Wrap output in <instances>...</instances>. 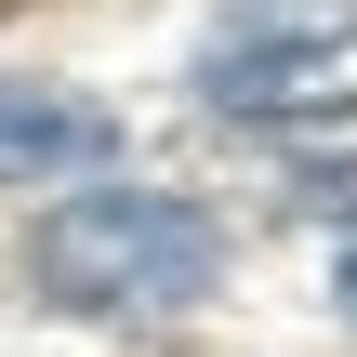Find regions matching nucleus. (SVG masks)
<instances>
[{
	"instance_id": "1",
	"label": "nucleus",
	"mask_w": 357,
	"mask_h": 357,
	"mask_svg": "<svg viewBox=\"0 0 357 357\" xmlns=\"http://www.w3.org/2000/svg\"><path fill=\"white\" fill-rule=\"evenodd\" d=\"M26 278L66 318H185L225 278V225L172 185H93L26 238Z\"/></svg>"
},
{
	"instance_id": "4",
	"label": "nucleus",
	"mask_w": 357,
	"mask_h": 357,
	"mask_svg": "<svg viewBox=\"0 0 357 357\" xmlns=\"http://www.w3.org/2000/svg\"><path fill=\"white\" fill-rule=\"evenodd\" d=\"M331 291H344V318H357V252H344V265H331Z\"/></svg>"
},
{
	"instance_id": "3",
	"label": "nucleus",
	"mask_w": 357,
	"mask_h": 357,
	"mask_svg": "<svg viewBox=\"0 0 357 357\" xmlns=\"http://www.w3.org/2000/svg\"><path fill=\"white\" fill-rule=\"evenodd\" d=\"M119 119L93 93H53V79H0V172H66V159H106Z\"/></svg>"
},
{
	"instance_id": "2",
	"label": "nucleus",
	"mask_w": 357,
	"mask_h": 357,
	"mask_svg": "<svg viewBox=\"0 0 357 357\" xmlns=\"http://www.w3.org/2000/svg\"><path fill=\"white\" fill-rule=\"evenodd\" d=\"M199 106H225V119H331V106H357V13H331V0L225 13V40L199 53Z\"/></svg>"
}]
</instances>
